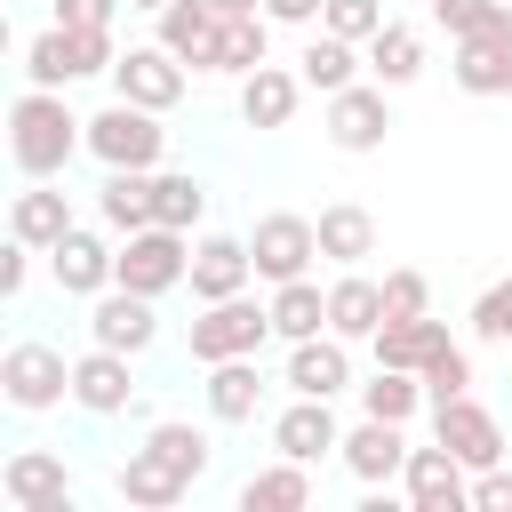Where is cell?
<instances>
[{
    "instance_id": "obj_21",
    "label": "cell",
    "mask_w": 512,
    "mask_h": 512,
    "mask_svg": "<svg viewBox=\"0 0 512 512\" xmlns=\"http://www.w3.org/2000/svg\"><path fill=\"white\" fill-rule=\"evenodd\" d=\"M248 280H256V256H248V240H232V232H208V240L192 248V280H184V288H192L200 304H216V296H240Z\"/></svg>"
},
{
    "instance_id": "obj_11",
    "label": "cell",
    "mask_w": 512,
    "mask_h": 512,
    "mask_svg": "<svg viewBox=\"0 0 512 512\" xmlns=\"http://www.w3.org/2000/svg\"><path fill=\"white\" fill-rule=\"evenodd\" d=\"M384 128H392L384 80H352V88L328 96V144L336 152H384Z\"/></svg>"
},
{
    "instance_id": "obj_2",
    "label": "cell",
    "mask_w": 512,
    "mask_h": 512,
    "mask_svg": "<svg viewBox=\"0 0 512 512\" xmlns=\"http://www.w3.org/2000/svg\"><path fill=\"white\" fill-rule=\"evenodd\" d=\"M120 48H112V24H48L24 40V80L32 88H72L88 72H112Z\"/></svg>"
},
{
    "instance_id": "obj_34",
    "label": "cell",
    "mask_w": 512,
    "mask_h": 512,
    "mask_svg": "<svg viewBox=\"0 0 512 512\" xmlns=\"http://www.w3.org/2000/svg\"><path fill=\"white\" fill-rule=\"evenodd\" d=\"M424 72V40L408 32V24H384L376 40H368V80H384V88H408Z\"/></svg>"
},
{
    "instance_id": "obj_5",
    "label": "cell",
    "mask_w": 512,
    "mask_h": 512,
    "mask_svg": "<svg viewBox=\"0 0 512 512\" xmlns=\"http://www.w3.org/2000/svg\"><path fill=\"white\" fill-rule=\"evenodd\" d=\"M88 152H96L104 168H160L168 128H160V112H144V104H128V96H112V104L88 120Z\"/></svg>"
},
{
    "instance_id": "obj_42",
    "label": "cell",
    "mask_w": 512,
    "mask_h": 512,
    "mask_svg": "<svg viewBox=\"0 0 512 512\" xmlns=\"http://www.w3.org/2000/svg\"><path fill=\"white\" fill-rule=\"evenodd\" d=\"M472 336H480V344H512V280L480 288V304H472Z\"/></svg>"
},
{
    "instance_id": "obj_29",
    "label": "cell",
    "mask_w": 512,
    "mask_h": 512,
    "mask_svg": "<svg viewBox=\"0 0 512 512\" xmlns=\"http://www.w3.org/2000/svg\"><path fill=\"white\" fill-rule=\"evenodd\" d=\"M296 72H304V88L336 96V88H352V80H360V40H336L328 24H312V40H304Z\"/></svg>"
},
{
    "instance_id": "obj_20",
    "label": "cell",
    "mask_w": 512,
    "mask_h": 512,
    "mask_svg": "<svg viewBox=\"0 0 512 512\" xmlns=\"http://www.w3.org/2000/svg\"><path fill=\"white\" fill-rule=\"evenodd\" d=\"M112 264H120V248H104V240L80 232V224L48 248V272H56L64 296H104V288H112Z\"/></svg>"
},
{
    "instance_id": "obj_19",
    "label": "cell",
    "mask_w": 512,
    "mask_h": 512,
    "mask_svg": "<svg viewBox=\"0 0 512 512\" xmlns=\"http://www.w3.org/2000/svg\"><path fill=\"white\" fill-rule=\"evenodd\" d=\"M64 232H72V200L56 192V176H40V184H24V192L8 200V240H24V248L48 256Z\"/></svg>"
},
{
    "instance_id": "obj_12",
    "label": "cell",
    "mask_w": 512,
    "mask_h": 512,
    "mask_svg": "<svg viewBox=\"0 0 512 512\" xmlns=\"http://www.w3.org/2000/svg\"><path fill=\"white\" fill-rule=\"evenodd\" d=\"M432 440H448L472 472H488V464H504V424L472 400V392H456V400H440L432 408Z\"/></svg>"
},
{
    "instance_id": "obj_9",
    "label": "cell",
    "mask_w": 512,
    "mask_h": 512,
    "mask_svg": "<svg viewBox=\"0 0 512 512\" xmlns=\"http://www.w3.org/2000/svg\"><path fill=\"white\" fill-rule=\"evenodd\" d=\"M112 96H128V104H144V112H176V104H184V56H168L160 40H152V48H120Z\"/></svg>"
},
{
    "instance_id": "obj_49",
    "label": "cell",
    "mask_w": 512,
    "mask_h": 512,
    "mask_svg": "<svg viewBox=\"0 0 512 512\" xmlns=\"http://www.w3.org/2000/svg\"><path fill=\"white\" fill-rule=\"evenodd\" d=\"M504 8H512V0H504Z\"/></svg>"
},
{
    "instance_id": "obj_3",
    "label": "cell",
    "mask_w": 512,
    "mask_h": 512,
    "mask_svg": "<svg viewBox=\"0 0 512 512\" xmlns=\"http://www.w3.org/2000/svg\"><path fill=\"white\" fill-rule=\"evenodd\" d=\"M112 280L136 288V296H168V288H184V280H192V232H176V224H144V232H128Z\"/></svg>"
},
{
    "instance_id": "obj_28",
    "label": "cell",
    "mask_w": 512,
    "mask_h": 512,
    "mask_svg": "<svg viewBox=\"0 0 512 512\" xmlns=\"http://www.w3.org/2000/svg\"><path fill=\"white\" fill-rule=\"evenodd\" d=\"M328 328H336L344 344L376 336V328H384V280H368V272H344V280L328 288Z\"/></svg>"
},
{
    "instance_id": "obj_26",
    "label": "cell",
    "mask_w": 512,
    "mask_h": 512,
    "mask_svg": "<svg viewBox=\"0 0 512 512\" xmlns=\"http://www.w3.org/2000/svg\"><path fill=\"white\" fill-rule=\"evenodd\" d=\"M112 488H120V504H136V512H168V504H184L192 480H184L176 464H160L152 448H128V464H120Z\"/></svg>"
},
{
    "instance_id": "obj_45",
    "label": "cell",
    "mask_w": 512,
    "mask_h": 512,
    "mask_svg": "<svg viewBox=\"0 0 512 512\" xmlns=\"http://www.w3.org/2000/svg\"><path fill=\"white\" fill-rule=\"evenodd\" d=\"M120 0H56V24H112Z\"/></svg>"
},
{
    "instance_id": "obj_13",
    "label": "cell",
    "mask_w": 512,
    "mask_h": 512,
    "mask_svg": "<svg viewBox=\"0 0 512 512\" xmlns=\"http://www.w3.org/2000/svg\"><path fill=\"white\" fill-rule=\"evenodd\" d=\"M344 472L360 480V488H384V480H400L408 472V432L392 424V416H360L352 432H344Z\"/></svg>"
},
{
    "instance_id": "obj_22",
    "label": "cell",
    "mask_w": 512,
    "mask_h": 512,
    "mask_svg": "<svg viewBox=\"0 0 512 512\" xmlns=\"http://www.w3.org/2000/svg\"><path fill=\"white\" fill-rule=\"evenodd\" d=\"M272 448L280 456H296V464H312V456H328V448H344V432H336V408L328 400H288L280 416H272Z\"/></svg>"
},
{
    "instance_id": "obj_31",
    "label": "cell",
    "mask_w": 512,
    "mask_h": 512,
    "mask_svg": "<svg viewBox=\"0 0 512 512\" xmlns=\"http://www.w3.org/2000/svg\"><path fill=\"white\" fill-rule=\"evenodd\" d=\"M304 504H312V472L296 456H280V464L240 480V512H304Z\"/></svg>"
},
{
    "instance_id": "obj_10",
    "label": "cell",
    "mask_w": 512,
    "mask_h": 512,
    "mask_svg": "<svg viewBox=\"0 0 512 512\" xmlns=\"http://www.w3.org/2000/svg\"><path fill=\"white\" fill-rule=\"evenodd\" d=\"M160 296H136V288H104V296H88V344H112V352H144L152 336H160V312H152Z\"/></svg>"
},
{
    "instance_id": "obj_39",
    "label": "cell",
    "mask_w": 512,
    "mask_h": 512,
    "mask_svg": "<svg viewBox=\"0 0 512 512\" xmlns=\"http://www.w3.org/2000/svg\"><path fill=\"white\" fill-rule=\"evenodd\" d=\"M320 24H328L336 40H360V48H368L392 16H384V0H328V8H320Z\"/></svg>"
},
{
    "instance_id": "obj_38",
    "label": "cell",
    "mask_w": 512,
    "mask_h": 512,
    "mask_svg": "<svg viewBox=\"0 0 512 512\" xmlns=\"http://www.w3.org/2000/svg\"><path fill=\"white\" fill-rule=\"evenodd\" d=\"M416 376H424V400L440 408V400H456V392H472V352H464V344H440V352H432V360H424Z\"/></svg>"
},
{
    "instance_id": "obj_25",
    "label": "cell",
    "mask_w": 512,
    "mask_h": 512,
    "mask_svg": "<svg viewBox=\"0 0 512 512\" xmlns=\"http://www.w3.org/2000/svg\"><path fill=\"white\" fill-rule=\"evenodd\" d=\"M208 416L216 424H256V408H264V376H256V352L248 360H208Z\"/></svg>"
},
{
    "instance_id": "obj_17",
    "label": "cell",
    "mask_w": 512,
    "mask_h": 512,
    "mask_svg": "<svg viewBox=\"0 0 512 512\" xmlns=\"http://www.w3.org/2000/svg\"><path fill=\"white\" fill-rule=\"evenodd\" d=\"M344 384H352V344H344L336 328L288 344V392H304V400H336Z\"/></svg>"
},
{
    "instance_id": "obj_44",
    "label": "cell",
    "mask_w": 512,
    "mask_h": 512,
    "mask_svg": "<svg viewBox=\"0 0 512 512\" xmlns=\"http://www.w3.org/2000/svg\"><path fill=\"white\" fill-rule=\"evenodd\" d=\"M32 256H40V248L8 240V256H0V296H24V280H32Z\"/></svg>"
},
{
    "instance_id": "obj_48",
    "label": "cell",
    "mask_w": 512,
    "mask_h": 512,
    "mask_svg": "<svg viewBox=\"0 0 512 512\" xmlns=\"http://www.w3.org/2000/svg\"><path fill=\"white\" fill-rule=\"evenodd\" d=\"M128 8H144V16H160V8H168V0H128Z\"/></svg>"
},
{
    "instance_id": "obj_4",
    "label": "cell",
    "mask_w": 512,
    "mask_h": 512,
    "mask_svg": "<svg viewBox=\"0 0 512 512\" xmlns=\"http://www.w3.org/2000/svg\"><path fill=\"white\" fill-rule=\"evenodd\" d=\"M264 336H272V304H256L248 288H240V296L200 304V320L184 328V344H192V360H200V368H208V360H248Z\"/></svg>"
},
{
    "instance_id": "obj_43",
    "label": "cell",
    "mask_w": 512,
    "mask_h": 512,
    "mask_svg": "<svg viewBox=\"0 0 512 512\" xmlns=\"http://www.w3.org/2000/svg\"><path fill=\"white\" fill-rule=\"evenodd\" d=\"M472 512H512V472H504V464L472 472Z\"/></svg>"
},
{
    "instance_id": "obj_40",
    "label": "cell",
    "mask_w": 512,
    "mask_h": 512,
    "mask_svg": "<svg viewBox=\"0 0 512 512\" xmlns=\"http://www.w3.org/2000/svg\"><path fill=\"white\" fill-rule=\"evenodd\" d=\"M496 16H512L504 0H432V24L448 32V40H472V32H488Z\"/></svg>"
},
{
    "instance_id": "obj_15",
    "label": "cell",
    "mask_w": 512,
    "mask_h": 512,
    "mask_svg": "<svg viewBox=\"0 0 512 512\" xmlns=\"http://www.w3.org/2000/svg\"><path fill=\"white\" fill-rule=\"evenodd\" d=\"M448 72H456L464 96H512V16H496V24L472 32V40H456Z\"/></svg>"
},
{
    "instance_id": "obj_14",
    "label": "cell",
    "mask_w": 512,
    "mask_h": 512,
    "mask_svg": "<svg viewBox=\"0 0 512 512\" xmlns=\"http://www.w3.org/2000/svg\"><path fill=\"white\" fill-rule=\"evenodd\" d=\"M0 496H8L16 512H72L64 456H48V448H16V456L0 464Z\"/></svg>"
},
{
    "instance_id": "obj_8",
    "label": "cell",
    "mask_w": 512,
    "mask_h": 512,
    "mask_svg": "<svg viewBox=\"0 0 512 512\" xmlns=\"http://www.w3.org/2000/svg\"><path fill=\"white\" fill-rule=\"evenodd\" d=\"M400 488H408L416 512H464V504H472V464H464L448 440H432V448H408Z\"/></svg>"
},
{
    "instance_id": "obj_41",
    "label": "cell",
    "mask_w": 512,
    "mask_h": 512,
    "mask_svg": "<svg viewBox=\"0 0 512 512\" xmlns=\"http://www.w3.org/2000/svg\"><path fill=\"white\" fill-rule=\"evenodd\" d=\"M424 312H432V280L408 272V264L384 272V320H424Z\"/></svg>"
},
{
    "instance_id": "obj_16",
    "label": "cell",
    "mask_w": 512,
    "mask_h": 512,
    "mask_svg": "<svg viewBox=\"0 0 512 512\" xmlns=\"http://www.w3.org/2000/svg\"><path fill=\"white\" fill-rule=\"evenodd\" d=\"M160 48L184 56L192 72H216V56H224V16H216L208 0H168V8H160Z\"/></svg>"
},
{
    "instance_id": "obj_6",
    "label": "cell",
    "mask_w": 512,
    "mask_h": 512,
    "mask_svg": "<svg viewBox=\"0 0 512 512\" xmlns=\"http://www.w3.org/2000/svg\"><path fill=\"white\" fill-rule=\"evenodd\" d=\"M248 256H256V280H272V288H280V280H304L312 256H320V224L296 216V208H272V216H256Z\"/></svg>"
},
{
    "instance_id": "obj_37",
    "label": "cell",
    "mask_w": 512,
    "mask_h": 512,
    "mask_svg": "<svg viewBox=\"0 0 512 512\" xmlns=\"http://www.w3.org/2000/svg\"><path fill=\"white\" fill-rule=\"evenodd\" d=\"M144 448H152L160 464H176L184 480H200V472H208V432H200V424H152V432H144Z\"/></svg>"
},
{
    "instance_id": "obj_7",
    "label": "cell",
    "mask_w": 512,
    "mask_h": 512,
    "mask_svg": "<svg viewBox=\"0 0 512 512\" xmlns=\"http://www.w3.org/2000/svg\"><path fill=\"white\" fill-rule=\"evenodd\" d=\"M0 392H8V408H24V416H40V408H56L64 392H72V360L56 352V344H8L0 352Z\"/></svg>"
},
{
    "instance_id": "obj_46",
    "label": "cell",
    "mask_w": 512,
    "mask_h": 512,
    "mask_svg": "<svg viewBox=\"0 0 512 512\" xmlns=\"http://www.w3.org/2000/svg\"><path fill=\"white\" fill-rule=\"evenodd\" d=\"M320 8H328V0H264V16H272V24H304V32L320 24Z\"/></svg>"
},
{
    "instance_id": "obj_27",
    "label": "cell",
    "mask_w": 512,
    "mask_h": 512,
    "mask_svg": "<svg viewBox=\"0 0 512 512\" xmlns=\"http://www.w3.org/2000/svg\"><path fill=\"white\" fill-rule=\"evenodd\" d=\"M312 224H320V256H328L336 272H352L360 256H376V216H368L360 200H336V208H320Z\"/></svg>"
},
{
    "instance_id": "obj_36",
    "label": "cell",
    "mask_w": 512,
    "mask_h": 512,
    "mask_svg": "<svg viewBox=\"0 0 512 512\" xmlns=\"http://www.w3.org/2000/svg\"><path fill=\"white\" fill-rule=\"evenodd\" d=\"M200 208H208V184H200V176H184V168L152 176V224H176V232H192V224H200Z\"/></svg>"
},
{
    "instance_id": "obj_18",
    "label": "cell",
    "mask_w": 512,
    "mask_h": 512,
    "mask_svg": "<svg viewBox=\"0 0 512 512\" xmlns=\"http://www.w3.org/2000/svg\"><path fill=\"white\" fill-rule=\"evenodd\" d=\"M72 400H80L88 416H120V408L136 400V376H128V352H112V344H88V352L72 360Z\"/></svg>"
},
{
    "instance_id": "obj_1",
    "label": "cell",
    "mask_w": 512,
    "mask_h": 512,
    "mask_svg": "<svg viewBox=\"0 0 512 512\" xmlns=\"http://www.w3.org/2000/svg\"><path fill=\"white\" fill-rule=\"evenodd\" d=\"M72 152H88V120L64 112V88H24V96L8 104V160L24 168V184L64 176Z\"/></svg>"
},
{
    "instance_id": "obj_30",
    "label": "cell",
    "mask_w": 512,
    "mask_h": 512,
    "mask_svg": "<svg viewBox=\"0 0 512 512\" xmlns=\"http://www.w3.org/2000/svg\"><path fill=\"white\" fill-rule=\"evenodd\" d=\"M368 344H376V368H424V360H432L440 344H456V336H448V320L424 312V320H384Z\"/></svg>"
},
{
    "instance_id": "obj_35",
    "label": "cell",
    "mask_w": 512,
    "mask_h": 512,
    "mask_svg": "<svg viewBox=\"0 0 512 512\" xmlns=\"http://www.w3.org/2000/svg\"><path fill=\"white\" fill-rule=\"evenodd\" d=\"M264 48H272V16H264V8H248V16H224V56H216V72H240V80H248L256 64H272Z\"/></svg>"
},
{
    "instance_id": "obj_32",
    "label": "cell",
    "mask_w": 512,
    "mask_h": 512,
    "mask_svg": "<svg viewBox=\"0 0 512 512\" xmlns=\"http://www.w3.org/2000/svg\"><path fill=\"white\" fill-rule=\"evenodd\" d=\"M272 336H288V344L328 336V288H312V280H280V288H272Z\"/></svg>"
},
{
    "instance_id": "obj_24",
    "label": "cell",
    "mask_w": 512,
    "mask_h": 512,
    "mask_svg": "<svg viewBox=\"0 0 512 512\" xmlns=\"http://www.w3.org/2000/svg\"><path fill=\"white\" fill-rule=\"evenodd\" d=\"M96 216H104L112 240L144 232V224H152V168H104V184H96Z\"/></svg>"
},
{
    "instance_id": "obj_33",
    "label": "cell",
    "mask_w": 512,
    "mask_h": 512,
    "mask_svg": "<svg viewBox=\"0 0 512 512\" xmlns=\"http://www.w3.org/2000/svg\"><path fill=\"white\" fill-rule=\"evenodd\" d=\"M416 408H432L416 368H376V376L360 384V416H392V424H408Z\"/></svg>"
},
{
    "instance_id": "obj_23",
    "label": "cell",
    "mask_w": 512,
    "mask_h": 512,
    "mask_svg": "<svg viewBox=\"0 0 512 512\" xmlns=\"http://www.w3.org/2000/svg\"><path fill=\"white\" fill-rule=\"evenodd\" d=\"M296 104H304V72L256 64V72L240 80V120H248V128H288V120H296Z\"/></svg>"
},
{
    "instance_id": "obj_47",
    "label": "cell",
    "mask_w": 512,
    "mask_h": 512,
    "mask_svg": "<svg viewBox=\"0 0 512 512\" xmlns=\"http://www.w3.org/2000/svg\"><path fill=\"white\" fill-rule=\"evenodd\" d=\"M216 16H248V8H264V0H208Z\"/></svg>"
}]
</instances>
